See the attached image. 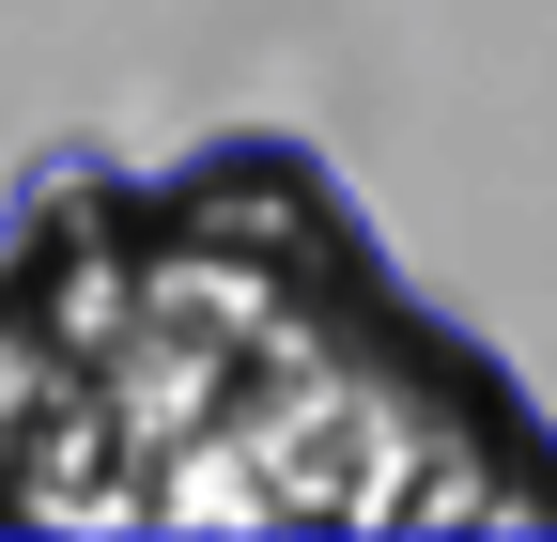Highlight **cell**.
Returning <instances> with one entry per match:
<instances>
[{
  "label": "cell",
  "mask_w": 557,
  "mask_h": 542,
  "mask_svg": "<svg viewBox=\"0 0 557 542\" xmlns=\"http://www.w3.org/2000/svg\"><path fill=\"white\" fill-rule=\"evenodd\" d=\"M0 527H156L139 512V449H124V403L109 372L62 342V325L0 280Z\"/></svg>",
  "instance_id": "obj_1"
}]
</instances>
